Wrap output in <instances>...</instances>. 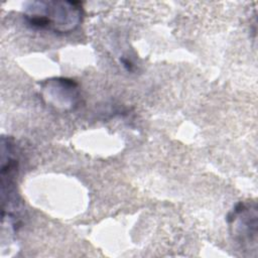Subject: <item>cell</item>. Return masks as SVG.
Returning a JSON list of instances; mask_svg holds the SVG:
<instances>
[{"label":"cell","mask_w":258,"mask_h":258,"mask_svg":"<svg viewBox=\"0 0 258 258\" xmlns=\"http://www.w3.org/2000/svg\"><path fill=\"white\" fill-rule=\"evenodd\" d=\"M77 2H36L26 14L28 23L36 28L58 32L73 30L81 21L82 11Z\"/></svg>","instance_id":"6da1fadb"},{"label":"cell","mask_w":258,"mask_h":258,"mask_svg":"<svg viewBox=\"0 0 258 258\" xmlns=\"http://www.w3.org/2000/svg\"><path fill=\"white\" fill-rule=\"evenodd\" d=\"M256 205L239 204L232 213L231 221L235 239L243 246L252 245L256 248L257 241V211Z\"/></svg>","instance_id":"7a4b0ae2"}]
</instances>
